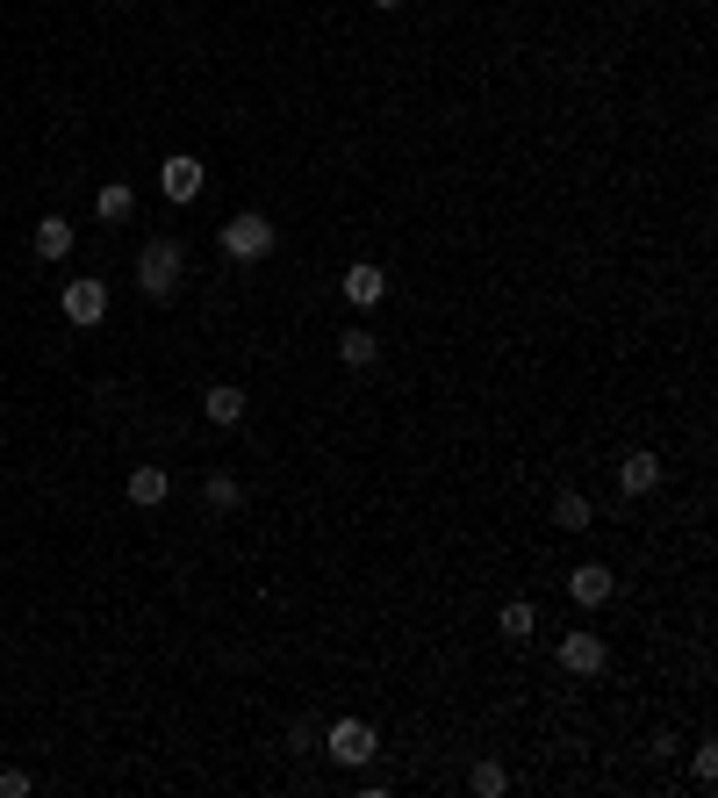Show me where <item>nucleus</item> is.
Listing matches in <instances>:
<instances>
[{"instance_id":"obj_21","label":"nucleus","mask_w":718,"mask_h":798,"mask_svg":"<svg viewBox=\"0 0 718 798\" xmlns=\"http://www.w3.org/2000/svg\"><path fill=\"white\" fill-rule=\"evenodd\" d=\"M0 798H29V777L22 770H0Z\"/></svg>"},{"instance_id":"obj_17","label":"nucleus","mask_w":718,"mask_h":798,"mask_svg":"<svg viewBox=\"0 0 718 798\" xmlns=\"http://www.w3.org/2000/svg\"><path fill=\"white\" fill-rule=\"evenodd\" d=\"M202 497H208V511H238V503H244V483H238V475H208Z\"/></svg>"},{"instance_id":"obj_8","label":"nucleus","mask_w":718,"mask_h":798,"mask_svg":"<svg viewBox=\"0 0 718 798\" xmlns=\"http://www.w3.org/2000/svg\"><path fill=\"white\" fill-rule=\"evenodd\" d=\"M618 489H625V497H654V489H661V453H625V461H618Z\"/></svg>"},{"instance_id":"obj_15","label":"nucleus","mask_w":718,"mask_h":798,"mask_svg":"<svg viewBox=\"0 0 718 798\" xmlns=\"http://www.w3.org/2000/svg\"><path fill=\"white\" fill-rule=\"evenodd\" d=\"M553 519H561V533H589V497H582V489H561V497H553Z\"/></svg>"},{"instance_id":"obj_19","label":"nucleus","mask_w":718,"mask_h":798,"mask_svg":"<svg viewBox=\"0 0 718 798\" xmlns=\"http://www.w3.org/2000/svg\"><path fill=\"white\" fill-rule=\"evenodd\" d=\"M316 741H324V727H316V719H295V727H288V748H295V755H309Z\"/></svg>"},{"instance_id":"obj_11","label":"nucleus","mask_w":718,"mask_h":798,"mask_svg":"<svg viewBox=\"0 0 718 798\" xmlns=\"http://www.w3.org/2000/svg\"><path fill=\"white\" fill-rule=\"evenodd\" d=\"M172 497V475L166 468H152V461H144V468H130V503H144V511H152V503H166Z\"/></svg>"},{"instance_id":"obj_18","label":"nucleus","mask_w":718,"mask_h":798,"mask_svg":"<svg viewBox=\"0 0 718 798\" xmlns=\"http://www.w3.org/2000/svg\"><path fill=\"white\" fill-rule=\"evenodd\" d=\"M531 626H539V611L517 597V605H503V641H531Z\"/></svg>"},{"instance_id":"obj_2","label":"nucleus","mask_w":718,"mask_h":798,"mask_svg":"<svg viewBox=\"0 0 718 798\" xmlns=\"http://www.w3.org/2000/svg\"><path fill=\"white\" fill-rule=\"evenodd\" d=\"M223 252H230V260H266V252H274V224H266V216H259V209H244V216H230V224H223Z\"/></svg>"},{"instance_id":"obj_9","label":"nucleus","mask_w":718,"mask_h":798,"mask_svg":"<svg viewBox=\"0 0 718 798\" xmlns=\"http://www.w3.org/2000/svg\"><path fill=\"white\" fill-rule=\"evenodd\" d=\"M611 591H618V583H611V569H603V561H582V569L567 575V597H575V605H589V611L611 605Z\"/></svg>"},{"instance_id":"obj_13","label":"nucleus","mask_w":718,"mask_h":798,"mask_svg":"<svg viewBox=\"0 0 718 798\" xmlns=\"http://www.w3.org/2000/svg\"><path fill=\"white\" fill-rule=\"evenodd\" d=\"M202 410H208V425H238V417H244V389L216 382V389L202 396Z\"/></svg>"},{"instance_id":"obj_3","label":"nucleus","mask_w":718,"mask_h":798,"mask_svg":"<svg viewBox=\"0 0 718 798\" xmlns=\"http://www.w3.org/2000/svg\"><path fill=\"white\" fill-rule=\"evenodd\" d=\"M324 741H331V763H374V727H367V719H331V734H324Z\"/></svg>"},{"instance_id":"obj_22","label":"nucleus","mask_w":718,"mask_h":798,"mask_svg":"<svg viewBox=\"0 0 718 798\" xmlns=\"http://www.w3.org/2000/svg\"><path fill=\"white\" fill-rule=\"evenodd\" d=\"M374 8H403V0H374Z\"/></svg>"},{"instance_id":"obj_20","label":"nucleus","mask_w":718,"mask_h":798,"mask_svg":"<svg viewBox=\"0 0 718 798\" xmlns=\"http://www.w3.org/2000/svg\"><path fill=\"white\" fill-rule=\"evenodd\" d=\"M690 770H697V777H704V784H711V777H718V748H711V741H704V748H697V755H690Z\"/></svg>"},{"instance_id":"obj_5","label":"nucleus","mask_w":718,"mask_h":798,"mask_svg":"<svg viewBox=\"0 0 718 798\" xmlns=\"http://www.w3.org/2000/svg\"><path fill=\"white\" fill-rule=\"evenodd\" d=\"M345 302H352V310H381V302H388V274H381L374 260L345 266Z\"/></svg>"},{"instance_id":"obj_16","label":"nucleus","mask_w":718,"mask_h":798,"mask_svg":"<svg viewBox=\"0 0 718 798\" xmlns=\"http://www.w3.org/2000/svg\"><path fill=\"white\" fill-rule=\"evenodd\" d=\"M467 791H475V798H503V791H511V770H503V763H475Z\"/></svg>"},{"instance_id":"obj_12","label":"nucleus","mask_w":718,"mask_h":798,"mask_svg":"<svg viewBox=\"0 0 718 798\" xmlns=\"http://www.w3.org/2000/svg\"><path fill=\"white\" fill-rule=\"evenodd\" d=\"M338 360H345V367H374V360H381V338H374V331H359V324L338 331Z\"/></svg>"},{"instance_id":"obj_7","label":"nucleus","mask_w":718,"mask_h":798,"mask_svg":"<svg viewBox=\"0 0 718 798\" xmlns=\"http://www.w3.org/2000/svg\"><path fill=\"white\" fill-rule=\"evenodd\" d=\"M603 662H611V655H603L597 633H561V669H567V677H597Z\"/></svg>"},{"instance_id":"obj_1","label":"nucleus","mask_w":718,"mask_h":798,"mask_svg":"<svg viewBox=\"0 0 718 798\" xmlns=\"http://www.w3.org/2000/svg\"><path fill=\"white\" fill-rule=\"evenodd\" d=\"M180 274H188V245H180V238H152V245L137 252V288H144L152 302H172V296H180Z\"/></svg>"},{"instance_id":"obj_10","label":"nucleus","mask_w":718,"mask_h":798,"mask_svg":"<svg viewBox=\"0 0 718 798\" xmlns=\"http://www.w3.org/2000/svg\"><path fill=\"white\" fill-rule=\"evenodd\" d=\"M94 216H101V224H130V216H137V188H130V180H101V188H94Z\"/></svg>"},{"instance_id":"obj_6","label":"nucleus","mask_w":718,"mask_h":798,"mask_svg":"<svg viewBox=\"0 0 718 798\" xmlns=\"http://www.w3.org/2000/svg\"><path fill=\"white\" fill-rule=\"evenodd\" d=\"M101 317H108V288H101V281H65V324H101Z\"/></svg>"},{"instance_id":"obj_4","label":"nucleus","mask_w":718,"mask_h":798,"mask_svg":"<svg viewBox=\"0 0 718 798\" xmlns=\"http://www.w3.org/2000/svg\"><path fill=\"white\" fill-rule=\"evenodd\" d=\"M158 194H166V202H194V194H202V158L172 152L166 166H158Z\"/></svg>"},{"instance_id":"obj_23","label":"nucleus","mask_w":718,"mask_h":798,"mask_svg":"<svg viewBox=\"0 0 718 798\" xmlns=\"http://www.w3.org/2000/svg\"><path fill=\"white\" fill-rule=\"evenodd\" d=\"M116 8H130V0H116Z\"/></svg>"},{"instance_id":"obj_14","label":"nucleus","mask_w":718,"mask_h":798,"mask_svg":"<svg viewBox=\"0 0 718 798\" xmlns=\"http://www.w3.org/2000/svg\"><path fill=\"white\" fill-rule=\"evenodd\" d=\"M72 252V224L65 216H44V224H36V260H65Z\"/></svg>"}]
</instances>
